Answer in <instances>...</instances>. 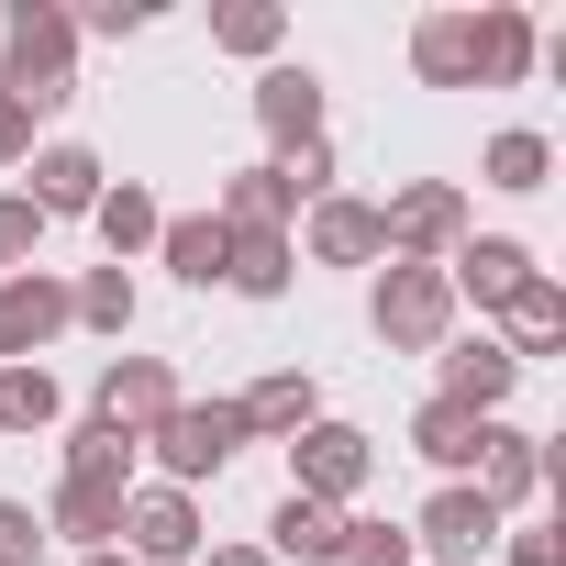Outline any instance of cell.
I'll return each instance as SVG.
<instances>
[{"mask_svg": "<svg viewBox=\"0 0 566 566\" xmlns=\"http://www.w3.org/2000/svg\"><path fill=\"white\" fill-rule=\"evenodd\" d=\"M290 211H301V200H290V178H277V156H266V167H233V178H222V211H211V222H222V233H277Z\"/></svg>", "mask_w": 566, "mask_h": 566, "instance_id": "19", "label": "cell"}, {"mask_svg": "<svg viewBox=\"0 0 566 566\" xmlns=\"http://www.w3.org/2000/svg\"><path fill=\"white\" fill-rule=\"evenodd\" d=\"M90 34H145V0H90Z\"/></svg>", "mask_w": 566, "mask_h": 566, "instance_id": "37", "label": "cell"}, {"mask_svg": "<svg viewBox=\"0 0 566 566\" xmlns=\"http://www.w3.org/2000/svg\"><path fill=\"white\" fill-rule=\"evenodd\" d=\"M67 323H90V334H134V277H123V266H90L78 290H67Z\"/></svg>", "mask_w": 566, "mask_h": 566, "instance_id": "28", "label": "cell"}, {"mask_svg": "<svg viewBox=\"0 0 566 566\" xmlns=\"http://www.w3.org/2000/svg\"><path fill=\"white\" fill-rule=\"evenodd\" d=\"M45 555V511L34 500H0V566H34Z\"/></svg>", "mask_w": 566, "mask_h": 566, "instance_id": "34", "label": "cell"}, {"mask_svg": "<svg viewBox=\"0 0 566 566\" xmlns=\"http://www.w3.org/2000/svg\"><path fill=\"white\" fill-rule=\"evenodd\" d=\"M78 566H134V555H123V544H112V555H78Z\"/></svg>", "mask_w": 566, "mask_h": 566, "instance_id": "40", "label": "cell"}, {"mask_svg": "<svg viewBox=\"0 0 566 566\" xmlns=\"http://www.w3.org/2000/svg\"><path fill=\"white\" fill-rule=\"evenodd\" d=\"M290 233H233V255H222V290H244V301H277L290 290Z\"/></svg>", "mask_w": 566, "mask_h": 566, "instance_id": "26", "label": "cell"}, {"mask_svg": "<svg viewBox=\"0 0 566 566\" xmlns=\"http://www.w3.org/2000/svg\"><path fill=\"white\" fill-rule=\"evenodd\" d=\"M500 533H511V522H500V511H489L467 478H444V489L422 500V522H411V555H433V566H478Z\"/></svg>", "mask_w": 566, "mask_h": 566, "instance_id": "7", "label": "cell"}, {"mask_svg": "<svg viewBox=\"0 0 566 566\" xmlns=\"http://www.w3.org/2000/svg\"><path fill=\"white\" fill-rule=\"evenodd\" d=\"M378 233H389L400 266H444V255L467 244V189H455V178H411V189L378 211Z\"/></svg>", "mask_w": 566, "mask_h": 566, "instance_id": "3", "label": "cell"}, {"mask_svg": "<svg viewBox=\"0 0 566 566\" xmlns=\"http://www.w3.org/2000/svg\"><path fill=\"white\" fill-rule=\"evenodd\" d=\"M101 189H112V178H101V156H90V145H45V156H34V189H23V200H34L45 222H56V211H101Z\"/></svg>", "mask_w": 566, "mask_h": 566, "instance_id": "18", "label": "cell"}, {"mask_svg": "<svg viewBox=\"0 0 566 566\" xmlns=\"http://www.w3.org/2000/svg\"><path fill=\"white\" fill-rule=\"evenodd\" d=\"M467 489L511 522V511L544 489V444H533V433H511V422H489V444H478V478H467Z\"/></svg>", "mask_w": 566, "mask_h": 566, "instance_id": "13", "label": "cell"}, {"mask_svg": "<svg viewBox=\"0 0 566 566\" xmlns=\"http://www.w3.org/2000/svg\"><path fill=\"white\" fill-rule=\"evenodd\" d=\"M56 334H67V290H56V277H45V266L0 277V367H34Z\"/></svg>", "mask_w": 566, "mask_h": 566, "instance_id": "9", "label": "cell"}, {"mask_svg": "<svg viewBox=\"0 0 566 566\" xmlns=\"http://www.w3.org/2000/svg\"><path fill=\"white\" fill-rule=\"evenodd\" d=\"M544 167H555V145H544V134H489V156H478V178H489V189H544Z\"/></svg>", "mask_w": 566, "mask_h": 566, "instance_id": "30", "label": "cell"}, {"mask_svg": "<svg viewBox=\"0 0 566 566\" xmlns=\"http://www.w3.org/2000/svg\"><path fill=\"white\" fill-rule=\"evenodd\" d=\"M23 156H34V112H23V101H0V167H23Z\"/></svg>", "mask_w": 566, "mask_h": 566, "instance_id": "36", "label": "cell"}, {"mask_svg": "<svg viewBox=\"0 0 566 566\" xmlns=\"http://www.w3.org/2000/svg\"><path fill=\"white\" fill-rule=\"evenodd\" d=\"M277 34H290L277 0H222L211 12V45H233V56H277Z\"/></svg>", "mask_w": 566, "mask_h": 566, "instance_id": "29", "label": "cell"}, {"mask_svg": "<svg viewBox=\"0 0 566 566\" xmlns=\"http://www.w3.org/2000/svg\"><path fill=\"white\" fill-rule=\"evenodd\" d=\"M312 255H323V266H378V255H389L378 200H345V189H334V200H312Z\"/></svg>", "mask_w": 566, "mask_h": 566, "instance_id": "16", "label": "cell"}, {"mask_svg": "<svg viewBox=\"0 0 566 566\" xmlns=\"http://www.w3.org/2000/svg\"><path fill=\"white\" fill-rule=\"evenodd\" d=\"M511 389H522L511 345H489V334H444V345H433V400H444V411L500 422V400H511Z\"/></svg>", "mask_w": 566, "mask_h": 566, "instance_id": "5", "label": "cell"}, {"mask_svg": "<svg viewBox=\"0 0 566 566\" xmlns=\"http://www.w3.org/2000/svg\"><path fill=\"white\" fill-rule=\"evenodd\" d=\"M233 422H244V444H255V433H266V444L312 433V422H323V389H312V367H266V378L233 400Z\"/></svg>", "mask_w": 566, "mask_h": 566, "instance_id": "12", "label": "cell"}, {"mask_svg": "<svg viewBox=\"0 0 566 566\" xmlns=\"http://www.w3.org/2000/svg\"><path fill=\"white\" fill-rule=\"evenodd\" d=\"M156 255L189 277V290H211V277H222V255H233V233H222L211 211H189V222H167V233H156Z\"/></svg>", "mask_w": 566, "mask_h": 566, "instance_id": "27", "label": "cell"}, {"mask_svg": "<svg viewBox=\"0 0 566 566\" xmlns=\"http://www.w3.org/2000/svg\"><path fill=\"white\" fill-rule=\"evenodd\" d=\"M0 389H12V433H45V422L67 411V389H56L45 367H0Z\"/></svg>", "mask_w": 566, "mask_h": 566, "instance_id": "31", "label": "cell"}, {"mask_svg": "<svg viewBox=\"0 0 566 566\" xmlns=\"http://www.w3.org/2000/svg\"><path fill=\"white\" fill-rule=\"evenodd\" d=\"M334 566H411V522H345Z\"/></svg>", "mask_w": 566, "mask_h": 566, "instance_id": "32", "label": "cell"}, {"mask_svg": "<svg viewBox=\"0 0 566 566\" xmlns=\"http://www.w3.org/2000/svg\"><path fill=\"white\" fill-rule=\"evenodd\" d=\"M34 244H45V211H34L23 189H0V277H23V266H34Z\"/></svg>", "mask_w": 566, "mask_h": 566, "instance_id": "33", "label": "cell"}, {"mask_svg": "<svg viewBox=\"0 0 566 566\" xmlns=\"http://www.w3.org/2000/svg\"><path fill=\"white\" fill-rule=\"evenodd\" d=\"M277 178H290V200H334V145H290Z\"/></svg>", "mask_w": 566, "mask_h": 566, "instance_id": "35", "label": "cell"}, {"mask_svg": "<svg viewBox=\"0 0 566 566\" xmlns=\"http://www.w3.org/2000/svg\"><path fill=\"white\" fill-rule=\"evenodd\" d=\"M411 67H422V90H478L467 12H422V23H411Z\"/></svg>", "mask_w": 566, "mask_h": 566, "instance_id": "20", "label": "cell"}, {"mask_svg": "<svg viewBox=\"0 0 566 566\" xmlns=\"http://www.w3.org/2000/svg\"><path fill=\"white\" fill-rule=\"evenodd\" d=\"M200 566H266V544H211Z\"/></svg>", "mask_w": 566, "mask_h": 566, "instance_id": "39", "label": "cell"}, {"mask_svg": "<svg viewBox=\"0 0 566 566\" xmlns=\"http://www.w3.org/2000/svg\"><path fill=\"white\" fill-rule=\"evenodd\" d=\"M0 433H12V389H0Z\"/></svg>", "mask_w": 566, "mask_h": 566, "instance_id": "41", "label": "cell"}, {"mask_svg": "<svg viewBox=\"0 0 566 566\" xmlns=\"http://www.w3.org/2000/svg\"><path fill=\"white\" fill-rule=\"evenodd\" d=\"M467 45H478V90H511L533 78V12H511V0H489V12H467Z\"/></svg>", "mask_w": 566, "mask_h": 566, "instance_id": "15", "label": "cell"}, {"mask_svg": "<svg viewBox=\"0 0 566 566\" xmlns=\"http://www.w3.org/2000/svg\"><path fill=\"white\" fill-rule=\"evenodd\" d=\"M555 345H566V290L533 266L522 301H511V367H533V356H555Z\"/></svg>", "mask_w": 566, "mask_h": 566, "instance_id": "23", "label": "cell"}, {"mask_svg": "<svg viewBox=\"0 0 566 566\" xmlns=\"http://www.w3.org/2000/svg\"><path fill=\"white\" fill-rule=\"evenodd\" d=\"M367 467H378V444H367L356 422H312V433H290V500L345 511V500L367 489Z\"/></svg>", "mask_w": 566, "mask_h": 566, "instance_id": "6", "label": "cell"}, {"mask_svg": "<svg viewBox=\"0 0 566 566\" xmlns=\"http://www.w3.org/2000/svg\"><path fill=\"white\" fill-rule=\"evenodd\" d=\"M134 455H145V444H134V433H112L101 411L67 433V478H78V489H134Z\"/></svg>", "mask_w": 566, "mask_h": 566, "instance_id": "25", "label": "cell"}, {"mask_svg": "<svg viewBox=\"0 0 566 566\" xmlns=\"http://www.w3.org/2000/svg\"><path fill=\"white\" fill-rule=\"evenodd\" d=\"M255 123H266L277 156H290V145H323V78H312V67H266V78H255Z\"/></svg>", "mask_w": 566, "mask_h": 566, "instance_id": "14", "label": "cell"}, {"mask_svg": "<svg viewBox=\"0 0 566 566\" xmlns=\"http://www.w3.org/2000/svg\"><path fill=\"white\" fill-rule=\"evenodd\" d=\"M45 533H67L78 555H112V544H123V489H78V478H67V489L45 500Z\"/></svg>", "mask_w": 566, "mask_h": 566, "instance_id": "21", "label": "cell"}, {"mask_svg": "<svg viewBox=\"0 0 566 566\" xmlns=\"http://www.w3.org/2000/svg\"><path fill=\"white\" fill-rule=\"evenodd\" d=\"M123 555L134 566H189L200 555V500L189 489H123Z\"/></svg>", "mask_w": 566, "mask_h": 566, "instance_id": "8", "label": "cell"}, {"mask_svg": "<svg viewBox=\"0 0 566 566\" xmlns=\"http://www.w3.org/2000/svg\"><path fill=\"white\" fill-rule=\"evenodd\" d=\"M334 544H345V511H323V500L266 511V566H334Z\"/></svg>", "mask_w": 566, "mask_h": 566, "instance_id": "17", "label": "cell"}, {"mask_svg": "<svg viewBox=\"0 0 566 566\" xmlns=\"http://www.w3.org/2000/svg\"><path fill=\"white\" fill-rule=\"evenodd\" d=\"M522 277H533V244H511V233H467V244L444 255V290L478 301V312H511Z\"/></svg>", "mask_w": 566, "mask_h": 566, "instance_id": "11", "label": "cell"}, {"mask_svg": "<svg viewBox=\"0 0 566 566\" xmlns=\"http://www.w3.org/2000/svg\"><path fill=\"white\" fill-rule=\"evenodd\" d=\"M0 101H23V112L78 101V12H56V0H12L0 12Z\"/></svg>", "mask_w": 566, "mask_h": 566, "instance_id": "1", "label": "cell"}, {"mask_svg": "<svg viewBox=\"0 0 566 566\" xmlns=\"http://www.w3.org/2000/svg\"><path fill=\"white\" fill-rule=\"evenodd\" d=\"M367 323H378V345L389 356H433L444 334H455V290H444V266H378V290H367Z\"/></svg>", "mask_w": 566, "mask_h": 566, "instance_id": "2", "label": "cell"}, {"mask_svg": "<svg viewBox=\"0 0 566 566\" xmlns=\"http://www.w3.org/2000/svg\"><path fill=\"white\" fill-rule=\"evenodd\" d=\"M167 411H178V367H167V356H112V367H101V422H112V433L145 444Z\"/></svg>", "mask_w": 566, "mask_h": 566, "instance_id": "10", "label": "cell"}, {"mask_svg": "<svg viewBox=\"0 0 566 566\" xmlns=\"http://www.w3.org/2000/svg\"><path fill=\"white\" fill-rule=\"evenodd\" d=\"M511 566H566V544L555 533H511Z\"/></svg>", "mask_w": 566, "mask_h": 566, "instance_id": "38", "label": "cell"}, {"mask_svg": "<svg viewBox=\"0 0 566 566\" xmlns=\"http://www.w3.org/2000/svg\"><path fill=\"white\" fill-rule=\"evenodd\" d=\"M156 467H167V489H189V478H222L233 455H244V422H233V400H178L156 433Z\"/></svg>", "mask_w": 566, "mask_h": 566, "instance_id": "4", "label": "cell"}, {"mask_svg": "<svg viewBox=\"0 0 566 566\" xmlns=\"http://www.w3.org/2000/svg\"><path fill=\"white\" fill-rule=\"evenodd\" d=\"M90 222H101V244H112V266H123V255H156V233H167V211H156V189H145V178H123V189H101V211H90Z\"/></svg>", "mask_w": 566, "mask_h": 566, "instance_id": "22", "label": "cell"}, {"mask_svg": "<svg viewBox=\"0 0 566 566\" xmlns=\"http://www.w3.org/2000/svg\"><path fill=\"white\" fill-rule=\"evenodd\" d=\"M478 444H489V422H467V411H444V400H422V411H411V455H422V467L467 478V467H478Z\"/></svg>", "mask_w": 566, "mask_h": 566, "instance_id": "24", "label": "cell"}]
</instances>
